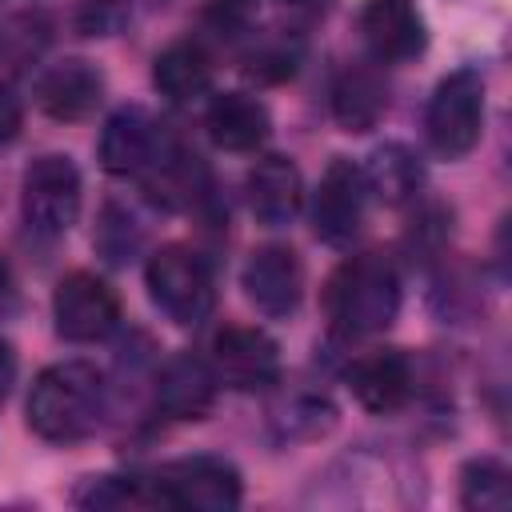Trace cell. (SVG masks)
<instances>
[{
    "label": "cell",
    "instance_id": "ac0fdd59",
    "mask_svg": "<svg viewBox=\"0 0 512 512\" xmlns=\"http://www.w3.org/2000/svg\"><path fill=\"white\" fill-rule=\"evenodd\" d=\"M388 108V88L380 80V72L364 68V64H352L336 76L332 84V116L344 132H368L380 124Z\"/></svg>",
    "mask_w": 512,
    "mask_h": 512
},
{
    "label": "cell",
    "instance_id": "7c38bea8",
    "mask_svg": "<svg viewBox=\"0 0 512 512\" xmlns=\"http://www.w3.org/2000/svg\"><path fill=\"white\" fill-rule=\"evenodd\" d=\"M156 148H160V124L152 120V112L140 104H124L108 116L100 132V168L112 176L148 172L152 160L160 156Z\"/></svg>",
    "mask_w": 512,
    "mask_h": 512
},
{
    "label": "cell",
    "instance_id": "8fae6325",
    "mask_svg": "<svg viewBox=\"0 0 512 512\" xmlns=\"http://www.w3.org/2000/svg\"><path fill=\"white\" fill-rule=\"evenodd\" d=\"M364 44L384 64H408L428 48V28L416 0H368L360 12Z\"/></svg>",
    "mask_w": 512,
    "mask_h": 512
},
{
    "label": "cell",
    "instance_id": "e0dca14e",
    "mask_svg": "<svg viewBox=\"0 0 512 512\" xmlns=\"http://www.w3.org/2000/svg\"><path fill=\"white\" fill-rule=\"evenodd\" d=\"M204 128L224 152H256L272 132V116L252 92H220L204 112Z\"/></svg>",
    "mask_w": 512,
    "mask_h": 512
},
{
    "label": "cell",
    "instance_id": "3957f363",
    "mask_svg": "<svg viewBox=\"0 0 512 512\" xmlns=\"http://www.w3.org/2000/svg\"><path fill=\"white\" fill-rule=\"evenodd\" d=\"M144 284H148V296H152L156 312L164 320H172L176 328H196L216 308L212 272L184 244H164L160 252H152L148 264H144Z\"/></svg>",
    "mask_w": 512,
    "mask_h": 512
},
{
    "label": "cell",
    "instance_id": "4fadbf2b",
    "mask_svg": "<svg viewBox=\"0 0 512 512\" xmlns=\"http://www.w3.org/2000/svg\"><path fill=\"white\" fill-rule=\"evenodd\" d=\"M104 100V72L92 60L68 56L40 72L36 80V104L52 120H84Z\"/></svg>",
    "mask_w": 512,
    "mask_h": 512
},
{
    "label": "cell",
    "instance_id": "277c9868",
    "mask_svg": "<svg viewBox=\"0 0 512 512\" xmlns=\"http://www.w3.org/2000/svg\"><path fill=\"white\" fill-rule=\"evenodd\" d=\"M480 132H484V80L476 68H456L436 84L428 100L424 136L436 156L460 160L480 144Z\"/></svg>",
    "mask_w": 512,
    "mask_h": 512
},
{
    "label": "cell",
    "instance_id": "2e32d148",
    "mask_svg": "<svg viewBox=\"0 0 512 512\" xmlns=\"http://www.w3.org/2000/svg\"><path fill=\"white\" fill-rule=\"evenodd\" d=\"M216 404V376L212 368L184 352V356H172L160 376H156V408L168 416V420H204Z\"/></svg>",
    "mask_w": 512,
    "mask_h": 512
},
{
    "label": "cell",
    "instance_id": "cb8c5ba5",
    "mask_svg": "<svg viewBox=\"0 0 512 512\" xmlns=\"http://www.w3.org/2000/svg\"><path fill=\"white\" fill-rule=\"evenodd\" d=\"M128 20V0H84L80 28L84 36H112Z\"/></svg>",
    "mask_w": 512,
    "mask_h": 512
},
{
    "label": "cell",
    "instance_id": "52a82bcc",
    "mask_svg": "<svg viewBox=\"0 0 512 512\" xmlns=\"http://www.w3.org/2000/svg\"><path fill=\"white\" fill-rule=\"evenodd\" d=\"M52 320L68 344H96L120 324V300L96 272H68L52 292Z\"/></svg>",
    "mask_w": 512,
    "mask_h": 512
},
{
    "label": "cell",
    "instance_id": "30bf717a",
    "mask_svg": "<svg viewBox=\"0 0 512 512\" xmlns=\"http://www.w3.org/2000/svg\"><path fill=\"white\" fill-rule=\"evenodd\" d=\"M240 288L268 320H284L304 300V260L288 244H264L244 260Z\"/></svg>",
    "mask_w": 512,
    "mask_h": 512
},
{
    "label": "cell",
    "instance_id": "5bb4252c",
    "mask_svg": "<svg viewBox=\"0 0 512 512\" xmlns=\"http://www.w3.org/2000/svg\"><path fill=\"white\" fill-rule=\"evenodd\" d=\"M244 188H248V208L264 228H284L304 208V180L292 156H280V152L260 156Z\"/></svg>",
    "mask_w": 512,
    "mask_h": 512
},
{
    "label": "cell",
    "instance_id": "5b68a950",
    "mask_svg": "<svg viewBox=\"0 0 512 512\" xmlns=\"http://www.w3.org/2000/svg\"><path fill=\"white\" fill-rule=\"evenodd\" d=\"M152 504L168 508H192V512H232L244 496L240 472L224 456H180L164 468H156Z\"/></svg>",
    "mask_w": 512,
    "mask_h": 512
},
{
    "label": "cell",
    "instance_id": "4316f807",
    "mask_svg": "<svg viewBox=\"0 0 512 512\" xmlns=\"http://www.w3.org/2000/svg\"><path fill=\"white\" fill-rule=\"evenodd\" d=\"M8 308H12V272L0 260V312H8Z\"/></svg>",
    "mask_w": 512,
    "mask_h": 512
},
{
    "label": "cell",
    "instance_id": "7a4b0ae2",
    "mask_svg": "<svg viewBox=\"0 0 512 512\" xmlns=\"http://www.w3.org/2000/svg\"><path fill=\"white\" fill-rule=\"evenodd\" d=\"M328 324L340 336H372L400 312V276L384 252H360L344 260L324 292Z\"/></svg>",
    "mask_w": 512,
    "mask_h": 512
},
{
    "label": "cell",
    "instance_id": "44dd1931",
    "mask_svg": "<svg viewBox=\"0 0 512 512\" xmlns=\"http://www.w3.org/2000/svg\"><path fill=\"white\" fill-rule=\"evenodd\" d=\"M460 504L476 512H504L512 504V476L500 460L480 456L468 460L460 472Z\"/></svg>",
    "mask_w": 512,
    "mask_h": 512
},
{
    "label": "cell",
    "instance_id": "7402d4cb",
    "mask_svg": "<svg viewBox=\"0 0 512 512\" xmlns=\"http://www.w3.org/2000/svg\"><path fill=\"white\" fill-rule=\"evenodd\" d=\"M92 244H96V252H100L108 264L132 260V252L140 248V224H136V216H132L128 208H120V204H104Z\"/></svg>",
    "mask_w": 512,
    "mask_h": 512
},
{
    "label": "cell",
    "instance_id": "484cf974",
    "mask_svg": "<svg viewBox=\"0 0 512 512\" xmlns=\"http://www.w3.org/2000/svg\"><path fill=\"white\" fill-rule=\"evenodd\" d=\"M12 384H16V348L0 336V400L12 392Z\"/></svg>",
    "mask_w": 512,
    "mask_h": 512
},
{
    "label": "cell",
    "instance_id": "ffe728a7",
    "mask_svg": "<svg viewBox=\"0 0 512 512\" xmlns=\"http://www.w3.org/2000/svg\"><path fill=\"white\" fill-rule=\"evenodd\" d=\"M360 172H364L368 192L376 200H384V204H408L424 184V168H420L416 152L396 144V140L372 148V156H368V164Z\"/></svg>",
    "mask_w": 512,
    "mask_h": 512
},
{
    "label": "cell",
    "instance_id": "9a60e30c",
    "mask_svg": "<svg viewBox=\"0 0 512 512\" xmlns=\"http://www.w3.org/2000/svg\"><path fill=\"white\" fill-rule=\"evenodd\" d=\"M344 376H348V388L360 400V408H368L376 416L404 408V400L412 396V364L396 348H376V352L356 356Z\"/></svg>",
    "mask_w": 512,
    "mask_h": 512
},
{
    "label": "cell",
    "instance_id": "9c48e42d",
    "mask_svg": "<svg viewBox=\"0 0 512 512\" xmlns=\"http://www.w3.org/2000/svg\"><path fill=\"white\" fill-rule=\"evenodd\" d=\"M364 204H368V184H364V172L360 164L336 156L320 184H316V196H312V228L324 244L332 248H348L352 236L360 232L364 224Z\"/></svg>",
    "mask_w": 512,
    "mask_h": 512
},
{
    "label": "cell",
    "instance_id": "8992f818",
    "mask_svg": "<svg viewBox=\"0 0 512 512\" xmlns=\"http://www.w3.org/2000/svg\"><path fill=\"white\" fill-rule=\"evenodd\" d=\"M80 168L64 152H44L24 168L20 212L36 236H64L80 216Z\"/></svg>",
    "mask_w": 512,
    "mask_h": 512
},
{
    "label": "cell",
    "instance_id": "d6986e66",
    "mask_svg": "<svg viewBox=\"0 0 512 512\" xmlns=\"http://www.w3.org/2000/svg\"><path fill=\"white\" fill-rule=\"evenodd\" d=\"M152 84L172 104L196 100L212 88V56L196 40H176L152 60Z\"/></svg>",
    "mask_w": 512,
    "mask_h": 512
},
{
    "label": "cell",
    "instance_id": "603a6c76",
    "mask_svg": "<svg viewBox=\"0 0 512 512\" xmlns=\"http://www.w3.org/2000/svg\"><path fill=\"white\" fill-rule=\"evenodd\" d=\"M76 504L92 508H124V504H152V492L140 480H120V476H92L80 492Z\"/></svg>",
    "mask_w": 512,
    "mask_h": 512
},
{
    "label": "cell",
    "instance_id": "ba28073f",
    "mask_svg": "<svg viewBox=\"0 0 512 512\" xmlns=\"http://www.w3.org/2000/svg\"><path fill=\"white\" fill-rule=\"evenodd\" d=\"M212 376L232 392H264L280 380V344L244 324H228L212 340Z\"/></svg>",
    "mask_w": 512,
    "mask_h": 512
},
{
    "label": "cell",
    "instance_id": "d4e9b609",
    "mask_svg": "<svg viewBox=\"0 0 512 512\" xmlns=\"http://www.w3.org/2000/svg\"><path fill=\"white\" fill-rule=\"evenodd\" d=\"M20 124H24V108H20V100H16L8 88H0V148L12 144V140L20 136Z\"/></svg>",
    "mask_w": 512,
    "mask_h": 512
},
{
    "label": "cell",
    "instance_id": "6da1fadb",
    "mask_svg": "<svg viewBox=\"0 0 512 512\" xmlns=\"http://www.w3.org/2000/svg\"><path fill=\"white\" fill-rule=\"evenodd\" d=\"M104 412V376L88 360L44 368L28 392V428L52 444H76L96 432Z\"/></svg>",
    "mask_w": 512,
    "mask_h": 512
}]
</instances>
